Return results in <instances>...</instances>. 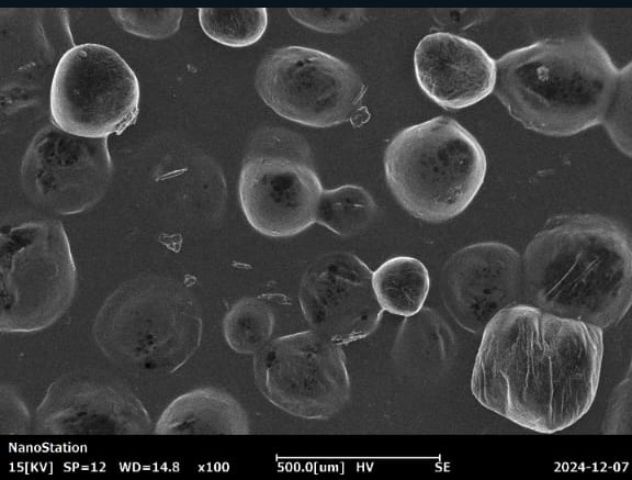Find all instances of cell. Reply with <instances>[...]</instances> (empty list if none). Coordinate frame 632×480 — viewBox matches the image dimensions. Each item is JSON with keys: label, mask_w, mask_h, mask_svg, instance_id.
<instances>
[{"label": "cell", "mask_w": 632, "mask_h": 480, "mask_svg": "<svg viewBox=\"0 0 632 480\" xmlns=\"http://www.w3.org/2000/svg\"><path fill=\"white\" fill-rule=\"evenodd\" d=\"M603 331L529 303L500 311L483 330L471 392L485 409L539 434L571 427L591 408Z\"/></svg>", "instance_id": "6da1fadb"}, {"label": "cell", "mask_w": 632, "mask_h": 480, "mask_svg": "<svg viewBox=\"0 0 632 480\" xmlns=\"http://www.w3.org/2000/svg\"><path fill=\"white\" fill-rule=\"evenodd\" d=\"M522 258L527 301L602 331L618 324L632 301V246L617 223L592 214L549 219Z\"/></svg>", "instance_id": "7a4b0ae2"}, {"label": "cell", "mask_w": 632, "mask_h": 480, "mask_svg": "<svg viewBox=\"0 0 632 480\" xmlns=\"http://www.w3.org/2000/svg\"><path fill=\"white\" fill-rule=\"evenodd\" d=\"M495 62L496 97L526 129L550 136L601 124L621 74L587 33L541 40Z\"/></svg>", "instance_id": "3957f363"}, {"label": "cell", "mask_w": 632, "mask_h": 480, "mask_svg": "<svg viewBox=\"0 0 632 480\" xmlns=\"http://www.w3.org/2000/svg\"><path fill=\"white\" fill-rule=\"evenodd\" d=\"M487 169L483 147L451 118L436 116L398 132L384 155L386 182L400 205L426 222L461 214Z\"/></svg>", "instance_id": "277c9868"}, {"label": "cell", "mask_w": 632, "mask_h": 480, "mask_svg": "<svg viewBox=\"0 0 632 480\" xmlns=\"http://www.w3.org/2000/svg\"><path fill=\"white\" fill-rule=\"evenodd\" d=\"M93 333L101 350L121 366L171 373L198 349L202 321L176 283L146 277L125 282L104 301Z\"/></svg>", "instance_id": "5b68a950"}, {"label": "cell", "mask_w": 632, "mask_h": 480, "mask_svg": "<svg viewBox=\"0 0 632 480\" xmlns=\"http://www.w3.org/2000/svg\"><path fill=\"white\" fill-rule=\"evenodd\" d=\"M0 330L29 333L48 327L69 308L77 270L58 221H33L0 234Z\"/></svg>", "instance_id": "8992f818"}, {"label": "cell", "mask_w": 632, "mask_h": 480, "mask_svg": "<svg viewBox=\"0 0 632 480\" xmlns=\"http://www.w3.org/2000/svg\"><path fill=\"white\" fill-rule=\"evenodd\" d=\"M140 89L134 70L109 46L75 45L59 58L49 90L53 124L82 137L120 134L136 121Z\"/></svg>", "instance_id": "52a82bcc"}, {"label": "cell", "mask_w": 632, "mask_h": 480, "mask_svg": "<svg viewBox=\"0 0 632 480\" xmlns=\"http://www.w3.org/2000/svg\"><path fill=\"white\" fill-rule=\"evenodd\" d=\"M255 86L275 113L313 127L350 121L362 107L366 90L349 64L305 46H286L269 53L258 66Z\"/></svg>", "instance_id": "ba28073f"}, {"label": "cell", "mask_w": 632, "mask_h": 480, "mask_svg": "<svg viewBox=\"0 0 632 480\" xmlns=\"http://www.w3.org/2000/svg\"><path fill=\"white\" fill-rule=\"evenodd\" d=\"M255 355L256 383L280 410L325 420L347 404L350 378L345 354L324 335L311 330L278 337Z\"/></svg>", "instance_id": "9c48e42d"}, {"label": "cell", "mask_w": 632, "mask_h": 480, "mask_svg": "<svg viewBox=\"0 0 632 480\" xmlns=\"http://www.w3.org/2000/svg\"><path fill=\"white\" fill-rule=\"evenodd\" d=\"M112 176L108 137L69 134L55 124L36 133L21 166L25 192L59 214H77L105 193Z\"/></svg>", "instance_id": "30bf717a"}, {"label": "cell", "mask_w": 632, "mask_h": 480, "mask_svg": "<svg viewBox=\"0 0 632 480\" xmlns=\"http://www.w3.org/2000/svg\"><path fill=\"white\" fill-rule=\"evenodd\" d=\"M372 274L358 256L348 252L316 259L305 271L298 291L311 328L339 345L374 332L384 310L375 297Z\"/></svg>", "instance_id": "8fae6325"}, {"label": "cell", "mask_w": 632, "mask_h": 480, "mask_svg": "<svg viewBox=\"0 0 632 480\" xmlns=\"http://www.w3.org/2000/svg\"><path fill=\"white\" fill-rule=\"evenodd\" d=\"M441 292L447 310L463 330L483 332L500 311L526 303L522 258L499 242L465 246L445 263Z\"/></svg>", "instance_id": "7c38bea8"}, {"label": "cell", "mask_w": 632, "mask_h": 480, "mask_svg": "<svg viewBox=\"0 0 632 480\" xmlns=\"http://www.w3.org/2000/svg\"><path fill=\"white\" fill-rule=\"evenodd\" d=\"M37 429L52 435L147 434L149 414L123 383L95 373H68L47 388Z\"/></svg>", "instance_id": "4fadbf2b"}, {"label": "cell", "mask_w": 632, "mask_h": 480, "mask_svg": "<svg viewBox=\"0 0 632 480\" xmlns=\"http://www.w3.org/2000/svg\"><path fill=\"white\" fill-rule=\"evenodd\" d=\"M323 191L311 165L248 156L239 176V200L249 224L270 237L296 235L315 223Z\"/></svg>", "instance_id": "5bb4252c"}, {"label": "cell", "mask_w": 632, "mask_h": 480, "mask_svg": "<svg viewBox=\"0 0 632 480\" xmlns=\"http://www.w3.org/2000/svg\"><path fill=\"white\" fill-rule=\"evenodd\" d=\"M421 90L449 110L471 107L494 91L496 62L477 43L448 32L424 36L414 54Z\"/></svg>", "instance_id": "9a60e30c"}, {"label": "cell", "mask_w": 632, "mask_h": 480, "mask_svg": "<svg viewBox=\"0 0 632 480\" xmlns=\"http://www.w3.org/2000/svg\"><path fill=\"white\" fill-rule=\"evenodd\" d=\"M154 432L160 435L249 433L247 414L227 392L201 388L177 397L161 413Z\"/></svg>", "instance_id": "2e32d148"}, {"label": "cell", "mask_w": 632, "mask_h": 480, "mask_svg": "<svg viewBox=\"0 0 632 480\" xmlns=\"http://www.w3.org/2000/svg\"><path fill=\"white\" fill-rule=\"evenodd\" d=\"M372 286L384 311L408 317L419 313L424 306L430 278L427 267L419 259L396 256L373 271Z\"/></svg>", "instance_id": "e0dca14e"}, {"label": "cell", "mask_w": 632, "mask_h": 480, "mask_svg": "<svg viewBox=\"0 0 632 480\" xmlns=\"http://www.w3.org/2000/svg\"><path fill=\"white\" fill-rule=\"evenodd\" d=\"M375 202L362 187L345 185L323 189L315 223L331 232L349 236L363 231L375 215Z\"/></svg>", "instance_id": "ac0fdd59"}, {"label": "cell", "mask_w": 632, "mask_h": 480, "mask_svg": "<svg viewBox=\"0 0 632 480\" xmlns=\"http://www.w3.org/2000/svg\"><path fill=\"white\" fill-rule=\"evenodd\" d=\"M199 22L211 40L228 47H247L264 34L268 12L266 8H200Z\"/></svg>", "instance_id": "d6986e66"}, {"label": "cell", "mask_w": 632, "mask_h": 480, "mask_svg": "<svg viewBox=\"0 0 632 480\" xmlns=\"http://www.w3.org/2000/svg\"><path fill=\"white\" fill-rule=\"evenodd\" d=\"M274 327L272 309L257 298L237 302L225 315L224 336L232 349L242 355L257 354L271 339Z\"/></svg>", "instance_id": "ffe728a7"}, {"label": "cell", "mask_w": 632, "mask_h": 480, "mask_svg": "<svg viewBox=\"0 0 632 480\" xmlns=\"http://www.w3.org/2000/svg\"><path fill=\"white\" fill-rule=\"evenodd\" d=\"M111 16L124 31L144 38L163 40L173 35L181 24V8H115Z\"/></svg>", "instance_id": "44dd1931"}, {"label": "cell", "mask_w": 632, "mask_h": 480, "mask_svg": "<svg viewBox=\"0 0 632 480\" xmlns=\"http://www.w3.org/2000/svg\"><path fill=\"white\" fill-rule=\"evenodd\" d=\"M602 123L621 152L631 156V64L621 69L617 91Z\"/></svg>", "instance_id": "7402d4cb"}, {"label": "cell", "mask_w": 632, "mask_h": 480, "mask_svg": "<svg viewBox=\"0 0 632 480\" xmlns=\"http://www.w3.org/2000/svg\"><path fill=\"white\" fill-rule=\"evenodd\" d=\"M289 14L298 23L325 33H343L361 26L366 18L363 9L291 8Z\"/></svg>", "instance_id": "603a6c76"}, {"label": "cell", "mask_w": 632, "mask_h": 480, "mask_svg": "<svg viewBox=\"0 0 632 480\" xmlns=\"http://www.w3.org/2000/svg\"><path fill=\"white\" fill-rule=\"evenodd\" d=\"M249 156L284 159L309 165V150L305 142L295 134L282 130H270L259 137Z\"/></svg>", "instance_id": "cb8c5ba5"}, {"label": "cell", "mask_w": 632, "mask_h": 480, "mask_svg": "<svg viewBox=\"0 0 632 480\" xmlns=\"http://www.w3.org/2000/svg\"><path fill=\"white\" fill-rule=\"evenodd\" d=\"M31 417L27 408L18 394L1 386L0 388V433L25 434L29 432Z\"/></svg>", "instance_id": "d4e9b609"}, {"label": "cell", "mask_w": 632, "mask_h": 480, "mask_svg": "<svg viewBox=\"0 0 632 480\" xmlns=\"http://www.w3.org/2000/svg\"><path fill=\"white\" fill-rule=\"evenodd\" d=\"M631 382L630 378L622 381L617 391L612 404L609 408L607 421L605 423V432L609 434L624 433V426L630 431L631 420Z\"/></svg>", "instance_id": "484cf974"}, {"label": "cell", "mask_w": 632, "mask_h": 480, "mask_svg": "<svg viewBox=\"0 0 632 480\" xmlns=\"http://www.w3.org/2000/svg\"><path fill=\"white\" fill-rule=\"evenodd\" d=\"M370 119V113L366 107H360L351 116L350 122L353 126H361Z\"/></svg>", "instance_id": "4316f807"}]
</instances>
